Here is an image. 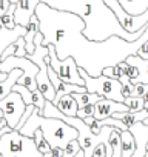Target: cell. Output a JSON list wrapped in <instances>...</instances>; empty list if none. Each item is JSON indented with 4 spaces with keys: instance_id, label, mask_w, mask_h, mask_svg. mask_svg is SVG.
<instances>
[{
    "instance_id": "obj_1",
    "label": "cell",
    "mask_w": 148,
    "mask_h": 157,
    "mask_svg": "<svg viewBox=\"0 0 148 157\" xmlns=\"http://www.w3.org/2000/svg\"><path fill=\"white\" fill-rule=\"evenodd\" d=\"M36 16L39 31L43 36L42 45H53L60 60L72 57L76 65L91 77H99L105 68L116 66L130 56H136L137 49L148 40V26L136 42H127L117 36L103 42L88 40L84 36L85 23L79 16L54 10L42 2L36 8Z\"/></svg>"
},
{
    "instance_id": "obj_2",
    "label": "cell",
    "mask_w": 148,
    "mask_h": 157,
    "mask_svg": "<svg viewBox=\"0 0 148 157\" xmlns=\"http://www.w3.org/2000/svg\"><path fill=\"white\" fill-rule=\"evenodd\" d=\"M42 3L59 11L79 16L85 23L84 36L93 42H103L113 36L127 42H136L146 31V28H143L136 34L127 33L103 0H42Z\"/></svg>"
},
{
    "instance_id": "obj_3",
    "label": "cell",
    "mask_w": 148,
    "mask_h": 157,
    "mask_svg": "<svg viewBox=\"0 0 148 157\" xmlns=\"http://www.w3.org/2000/svg\"><path fill=\"white\" fill-rule=\"evenodd\" d=\"M40 129L43 137L48 140L51 146H60L65 148L71 140H77L79 132L76 128H72L66 122L60 119H53V117H43L40 116L39 109L34 108L31 117L26 120V123L22 126L19 131L20 134L26 137H34V132Z\"/></svg>"
},
{
    "instance_id": "obj_4",
    "label": "cell",
    "mask_w": 148,
    "mask_h": 157,
    "mask_svg": "<svg viewBox=\"0 0 148 157\" xmlns=\"http://www.w3.org/2000/svg\"><path fill=\"white\" fill-rule=\"evenodd\" d=\"M42 42H43V36L39 31L36 34V37H34V46H36V49H34L33 54H28L26 59H29L31 62H34L37 65V68H39V72L36 75V82H37L39 91L42 93V96L46 100L53 102L56 99V90H54L53 83L49 82V77H48V63L45 60L48 57L49 51H48V46H43L42 45Z\"/></svg>"
},
{
    "instance_id": "obj_5",
    "label": "cell",
    "mask_w": 148,
    "mask_h": 157,
    "mask_svg": "<svg viewBox=\"0 0 148 157\" xmlns=\"http://www.w3.org/2000/svg\"><path fill=\"white\" fill-rule=\"evenodd\" d=\"M0 157H43L33 137L11 129L0 139Z\"/></svg>"
},
{
    "instance_id": "obj_6",
    "label": "cell",
    "mask_w": 148,
    "mask_h": 157,
    "mask_svg": "<svg viewBox=\"0 0 148 157\" xmlns=\"http://www.w3.org/2000/svg\"><path fill=\"white\" fill-rule=\"evenodd\" d=\"M79 74L80 77L85 80V88L88 93L91 94H99L102 96L103 99H110V100H114V102H120L123 103L125 97L122 96L120 93V88H122V83L116 78H111V77H107V75H99V77H91L87 74L85 69L79 68Z\"/></svg>"
},
{
    "instance_id": "obj_7",
    "label": "cell",
    "mask_w": 148,
    "mask_h": 157,
    "mask_svg": "<svg viewBox=\"0 0 148 157\" xmlns=\"http://www.w3.org/2000/svg\"><path fill=\"white\" fill-rule=\"evenodd\" d=\"M48 51H49V54L45 60L63 82L72 83V85H79V86H85V80L79 74V66L76 65V60H74L72 57H66L65 60H60L57 57L56 49H54L53 45H48Z\"/></svg>"
},
{
    "instance_id": "obj_8",
    "label": "cell",
    "mask_w": 148,
    "mask_h": 157,
    "mask_svg": "<svg viewBox=\"0 0 148 157\" xmlns=\"http://www.w3.org/2000/svg\"><path fill=\"white\" fill-rule=\"evenodd\" d=\"M103 2L113 11V14L116 16L117 22L120 23V26L127 33L136 34L140 29L146 28V25H148V11L143 13V14H140V16H131V14H128L122 8V5L119 3V0H103Z\"/></svg>"
},
{
    "instance_id": "obj_9",
    "label": "cell",
    "mask_w": 148,
    "mask_h": 157,
    "mask_svg": "<svg viewBox=\"0 0 148 157\" xmlns=\"http://www.w3.org/2000/svg\"><path fill=\"white\" fill-rule=\"evenodd\" d=\"M0 109L3 111V119L6 120V125L11 129H16L20 117L23 116L26 105L22 99V96L16 91L8 94L3 100H0Z\"/></svg>"
},
{
    "instance_id": "obj_10",
    "label": "cell",
    "mask_w": 148,
    "mask_h": 157,
    "mask_svg": "<svg viewBox=\"0 0 148 157\" xmlns=\"http://www.w3.org/2000/svg\"><path fill=\"white\" fill-rule=\"evenodd\" d=\"M42 0H19L16 3V11H14V22L16 25L25 26L31 20V17L36 14V8Z\"/></svg>"
},
{
    "instance_id": "obj_11",
    "label": "cell",
    "mask_w": 148,
    "mask_h": 157,
    "mask_svg": "<svg viewBox=\"0 0 148 157\" xmlns=\"http://www.w3.org/2000/svg\"><path fill=\"white\" fill-rule=\"evenodd\" d=\"M25 33H26V28H25V26H20V25H16L14 29L0 28V63H2V54H3V51H5L10 45H13L19 37H23ZM6 75H8V74H5V72L0 71V82L5 80Z\"/></svg>"
},
{
    "instance_id": "obj_12",
    "label": "cell",
    "mask_w": 148,
    "mask_h": 157,
    "mask_svg": "<svg viewBox=\"0 0 148 157\" xmlns=\"http://www.w3.org/2000/svg\"><path fill=\"white\" fill-rule=\"evenodd\" d=\"M94 108H96L94 109V119L96 120H105V119L111 117L114 113H127V111H130L125 103L114 102V100H110V99L99 100L94 105Z\"/></svg>"
},
{
    "instance_id": "obj_13",
    "label": "cell",
    "mask_w": 148,
    "mask_h": 157,
    "mask_svg": "<svg viewBox=\"0 0 148 157\" xmlns=\"http://www.w3.org/2000/svg\"><path fill=\"white\" fill-rule=\"evenodd\" d=\"M13 91H16V93H19V94L22 96V99H23L25 105H34V106L39 109L40 116H42L43 108H45V102H46V99L42 96V93H40L39 90H37V91H29L26 86L16 83V85L13 86Z\"/></svg>"
},
{
    "instance_id": "obj_14",
    "label": "cell",
    "mask_w": 148,
    "mask_h": 157,
    "mask_svg": "<svg viewBox=\"0 0 148 157\" xmlns=\"http://www.w3.org/2000/svg\"><path fill=\"white\" fill-rule=\"evenodd\" d=\"M130 131L133 132L134 140H136V149H134V154L131 157H145L146 143H148V126L143 125L142 122H139L133 128H130Z\"/></svg>"
},
{
    "instance_id": "obj_15",
    "label": "cell",
    "mask_w": 148,
    "mask_h": 157,
    "mask_svg": "<svg viewBox=\"0 0 148 157\" xmlns=\"http://www.w3.org/2000/svg\"><path fill=\"white\" fill-rule=\"evenodd\" d=\"M111 117L120 120V122L123 123L125 129H130V128H133L136 123L143 122V120L148 117V111H146V109H142V111H136V113H133V111H127V113H114Z\"/></svg>"
},
{
    "instance_id": "obj_16",
    "label": "cell",
    "mask_w": 148,
    "mask_h": 157,
    "mask_svg": "<svg viewBox=\"0 0 148 157\" xmlns=\"http://www.w3.org/2000/svg\"><path fill=\"white\" fill-rule=\"evenodd\" d=\"M53 103L57 106V109H59L62 114H65V116H68V117H76V116H77L79 106H77V102L74 100V97H72L71 94L62 96V97H56V99L53 100Z\"/></svg>"
},
{
    "instance_id": "obj_17",
    "label": "cell",
    "mask_w": 148,
    "mask_h": 157,
    "mask_svg": "<svg viewBox=\"0 0 148 157\" xmlns=\"http://www.w3.org/2000/svg\"><path fill=\"white\" fill-rule=\"evenodd\" d=\"M22 74H23V71L19 69V68H16V69H13V71L8 72L5 80L0 82V100H3L8 94L13 93V86L17 83V80L22 77Z\"/></svg>"
},
{
    "instance_id": "obj_18",
    "label": "cell",
    "mask_w": 148,
    "mask_h": 157,
    "mask_svg": "<svg viewBox=\"0 0 148 157\" xmlns=\"http://www.w3.org/2000/svg\"><path fill=\"white\" fill-rule=\"evenodd\" d=\"M37 33H39V19H37V16L34 14V16L31 17V20L28 22V25H26V33H25V36H23L25 43H26V52H28V54H33L34 49H36V46H34V37H36Z\"/></svg>"
},
{
    "instance_id": "obj_19",
    "label": "cell",
    "mask_w": 148,
    "mask_h": 157,
    "mask_svg": "<svg viewBox=\"0 0 148 157\" xmlns=\"http://www.w3.org/2000/svg\"><path fill=\"white\" fill-rule=\"evenodd\" d=\"M119 3L131 16H140L148 11V0H119Z\"/></svg>"
},
{
    "instance_id": "obj_20",
    "label": "cell",
    "mask_w": 148,
    "mask_h": 157,
    "mask_svg": "<svg viewBox=\"0 0 148 157\" xmlns=\"http://www.w3.org/2000/svg\"><path fill=\"white\" fill-rule=\"evenodd\" d=\"M120 140H122V157H131L136 149V140L130 129L120 131Z\"/></svg>"
},
{
    "instance_id": "obj_21",
    "label": "cell",
    "mask_w": 148,
    "mask_h": 157,
    "mask_svg": "<svg viewBox=\"0 0 148 157\" xmlns=\"http://www.w3.org/2000/svg\"><path fill=\"white\" fill-rule=\"evenodd\" d=\"M71 96L74 97V100L77 102V106H79V108H85V106H88V105H96L99 100L103 99L102 96H99V94H91V93H88V91H85V93H74V94H71Z\"/></svg>"
},
{
    "instance_id": "obj_22",
    "label": "cell",
    "mask_w": 148,
    "mask_h": 157,
    "mask_svg": "<svg viewBox=\"0 0 148 157\" xmlns=\"http://www.w3.org/2000/svg\"><path fill=\"white\" fill-rule=\"evenodd\" d=\"M14 11H16V3H11L10 10L3 16H0V28H6V29H14L16 28Z\"/></svg>"
},
{
    "instance_id": "obj_23",
    "label": "cell",
    "mask_w": 148,
    "mask_h": 157,
    "mask_svg": "<svg viewBox=\"0 0 148 157\" xmlns=\"http://www.w3.org/2000/svg\"><path fill=\"white\" fill-rule=\"evenodd\" d=\"M110 143L113 148V157H122V140H120V129L114 128L110 136Z\"/></svg>"
},
{
    "instance_id": "obj_24",
    "label": "cell",
    "mask_w": 148,
    "mask_h": 157,
    "mask_svg": "<svg viewBox=\"0 0 148 157\" xmlns=\"http://www.w3.org/2000/svg\"><path fill=\"white\" fill-rule=\"evenodd\" d=\"M34 142H36V146H37V149H39V152H42V154H46V152H49V149H51V145L48 143V140L43 137V134H42V131L40 129H37L36 132H34Z\"/></svg>"
},
{
    "instance_id": "obj_25",
    "label": "cell",
    "mask_w": 148,
    "mask_h": 157,
    "mask_svg": "<svg viewBox=\"0 0 148 157\" xmlns=\"http://www.w3.org/2000/svg\"><path fill=\"white\" fill-rule=\"evenodd\" d=\"M123 103L127 105V108L133 113L136 111H142L143 108V97H125Z\"/></svg>"
},
{
    "instance_id": "obj_26",
    "label": "cell",
    "mask_w": 148,
    "mask_h": 157,
    "mask_svg": "<svg viewBox=\"0 0 148 157\" xmlns=\"http://www.w3.org/2000/svg\"><path fill=\"white\" fill-rule=\"evenodd\" d=\"M79 151H80L79 142H77V140H71V142L65 146V149H63V157H74Z\"/></svg>"
},
{
    "instance_id": "obj_27",
    "label": "cell",
    "mask_w": 148,
    "mask_h": 157,
    "mask_svg": "<svg viewBox=\"0 0 148 157\" xmlns=\"http://www.w3.org/2000/svg\"><path fill=\"white\" fill-rule=\"evenodd\" d=\"M14 45L17 46V49H16V57H26L28 56V52H26V43H25V39L23 37H19L16 42H14Z\"/></svg>"
},
{
    "instance_id": "obj_28",
    "label": "cell",
    "mask_w": 148,
    "mask_h": 157,
    "mask_svg": "<svg viewBox=\"0 0 148 157\" xmlns=\"http://www.w3.org/2000/svg\"><path fill=\"white\" fill-rule=\"evenodd\" d=\"M148 94V85L146 83H134L131 97H143Z\"/></svg>"
},
{
    "instance_id": "obj_29",
    "label": "cell",
    "mask_w": 148,
    "mask_h": 157,
    "mask_svg": "<svg viewBox=\"0 0 148 157\" xmlns=\"http://www.w3.org/2000/svg\"><path fill=\"white\" fill-rule=\"evenodd\" d=\"M94 105H88V106H85V108H79L77 109V116L76 117H79V119H87V117H94Z\"/></svg>"
},
{
    "instance_id": "obj_30",
    "label": "cell",
    "mask_w": 148,
    "mask_h": 157,
    "mask_svg": "<svg viewBox=\"0 0 148 157\" xmlns=\"http://www.w3.org/2000/svg\"><path fill=\"white\" fill-rule=\"evenodd\" d=\"M63 149L65 148H60V146H51L49 152L43 154V157H63Z\"/></svg>"
},
{
    "instance_id": "obj_31",
    "label": "cell",
    "mask_w": 148,
    "mask_h": 157,
    "mask_svg": "<svg viewBox=\"0 0 148 157\" xmlns=\"http://www.w3.org/2000/svg\"><path fill=\"white\" fill-rule=\"evenodd\" d=\"M136 56L140 57V59H143V60H148V40H146V42L137 49Z\"/></svg>"
},
{
    "instance_id": "obj_32",
    "label": "cell",
    "mask_w": 148,
    "mask_h": 157,
    "mask_svg": "<svg viewBox=\"0 0 148 157\" xmlns=\"http://www.w3.org/2000/svg\"><path fill=\"white\" fill-rule=\"evenodd\" d=\"M93 157H107V149H105V145H99V146L94 149Z\"/></svg>"
},
{
    "instance_id": "obj_33",
    "label": "cell",
    "mask_w": 148,
    "mask_h": 157,
    "mask_svg": "<svg viewBox=\"0 0 148 157\" xmlns=\"http://www.w3.org/2000/svg\"><path fill=\"white\" fill-rule=\"evenodd\" d=\"M11 6V2L10 0H0V16H3Z\"/></svg>"
},
{
    "instance_id": "obj_34",
    "label": "cell",
    "mask_w": 148,
    "mask_h": 157,
    "mask_svg": "<svg viewBox=\"0 0 148 157\" xmlns=\"http://www.w3.org/2000/svg\"><path fill=\"white\" fill-rule=\"evenodd\" d=\"M90 129H91V132H93V134H99V132H100V129H102V126L99 125V120H94V122L90 125Z\"/></svg>"
},
{
    "instance_id": "obj_35",
    "label": "cell",
    "mask_w": 148,
    "mask_h": 157,
    "mask_svg": "<svg viewBox=\"0 0 148 157\" xmlns=\"http://www.w3.org/2000/svg\"><path fill=\"white\" fill-rule=\"evenodd\" d=\"M94 120H96L94 117H87V119H84V122H85V123H87L88 126H90V125H91V123H93Z\"/></svg>"
},
{
    "instance_id": "obj_36",
    "label": "cell",
    "mask_w": 148,
    "mask_h": 157,
    "mask_svg": "<svg viewBox=\"0 0 148 157\" xmlns=\"http://www.w3.org/2000/svg\"><path fill=\"white\" fill-rule=\"evenodd\" d=\"M143 108L148 111V94H146V96H143Z\"/></svg>"
},
{
    "instance_id": "obj_37",
    "label": "cell",
    "mask_w": 148,
    "mask_h": 157,
    "mask_svg": "<svg viewBox=\"0 0 148 157\" xmlns=\"http://www.w3.org/2000/svg\"><path fill=\"white\" fill-rule=\"evenodd\" d=\"M74 157H85V155H84V151L80 149V151H79V152H77L76 155H74Z\"/></svg>"
},
{
    "instance_id": "obj_38",
    "label": "cell",
    "mask_w": 148,
    "mask_h": 157,
    "mask_svg": "<svg viewBox=\"0 0 148 157\" xmlns=\"http://www.w3.org/2000/svg\"><path fill=\"white\" fill-rule=\"evenodd\" d=\"M142 123H143V125H146V126H148V117H146V119H145V120H143V122H142Z\"/></svg>"
},
{
    "instance_id": "obj_39",
    "label": "cell",
    "mask_w": 148,
    "mask_h": 157,
    "mask_svg": "<svg viewBox=\"0 0 148 157\" xmlns=\"http://www.w3.org/2000/svg\"><path fill=\"white\" fill-rule=\"evenodd\" d=\"M10 2H11V3H17V2H19V0H10Z\"/></svg>"
},
{
    "instance_id": "obj_40",
    "label": "cell",
    "mask_w": 148,
    "mask_h": 157,
    "mask_svg": "<svg viewBox=\"0 0 148 157\" xmlns=\"http://www.w3.org/2000/svg\"><path fill=\"white\" fill-rule=\"evenodd\" d=\"M145 157H148V149H146V154H145Z\"/></svg>"
}]
</instances>
